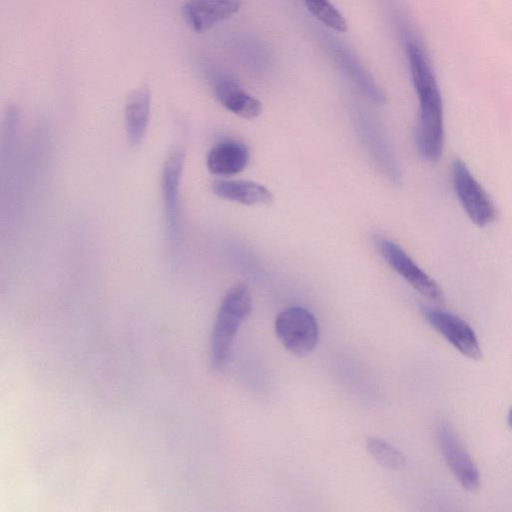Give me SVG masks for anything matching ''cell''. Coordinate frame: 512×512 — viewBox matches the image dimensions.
<instances>
[{"mask_svg":"<svg viewBox=\"0 0 512 512\" xmlns=\"http://www.w3.org/2000/svg\"><path fill=\"white\" fill-rule=\"evenodd\" d=\"M275 333L282 345L292 354L303 357L311 353L319 337L318 322L303 307H289L275 320Z\"/></svg>","mask_w":512,"mask_h":512,"instance_id":"cell-3","label":"cell"},{"mask_svg":"<svg viewBox=\"0 0 512 512\" xmlns=\"http://www.w3.org/2000/svg\"><path fill=\"white\" fill-rule=\"evenodd\" d=\"M366 447L369 454L387 469L399 470L405 465L404 455L384 440L371 437L367 439Z\"/></svg>","mask_w":512,"mask_h":512,"instance_id":"cell-16","label":"cell"},{"mask_svg":"<svg viewBox=\"0 0 512 512\" xmlns=\"http://www.w3.org/2000/svg\"><path fill=\"white\" fill-rule=\"evenodd\" d=\"M242 0H188L182 7L189 27L203 33L231 18L241 8Z\"/></svg>","mask_w":512,"mask_h":512,"instance_id":"cell-9","label":"cell"},{"mask_svg":"<svg viewBox=\"0 0 512 512\" xmlns=\"http://www.w3.org/2000/svg\"><path fill=\"white\" fill-rule=\"evenodd\" d=\"M151 95L147 85L136 88L127 98L124 118L127 139L132 146L139 145L146 133L150 115Z\"/></svg>","mask_w":512,"mask_h":512,"instance_id":"cell-12","label":"cell"},{"mask_svg":"<svg viewBox=\"0 0 512 512\" xmlns=\"http://www.w3.org/2000/svg\"><path fill=\"white\" fill-rule=\"evenodd\" d=\"M185 154L182 148H172L162 168V198L167 235L172 245L180 239L179 185L184 166Z\"/></svg>","mask_w":512,"mask_h":512,"instance_id":"cell-7","label":"cell"},{"mask_svg":"<svg viewBox=\"0 0 512 512\" xmlns=\"http://www.w3.org/2000/svg\"><path fill=\"white\" fill-rule=\"evenodd\" d=\"M212 83L217 100L227 110L246 119H254L261 114V102L243 91L237 81L230 76L214 74Z\"/></svg>","mask_w":512,"mask_h":512,"instance_id":"cell-10","label":"cell"},{"mask_svg":"<svg viewBox=\"0 0 512 512\" xmlns=\"http://www.w3.org/2000/svg\"><path fill=\"white\" fill-rule=\"evenodd\" d=\"M421 311L429 325L466 357L479 360L482 349L472 327L461 317L435 307L422 306Z\"/></svg>","mask_w":512,"mask_h":512,"instance_id":"cell-6","label":"cell"},{"mask_svg":"<svg viewBox=\"0 0 512 512\" xmlns=\"http://www.w3.org/2000/svg\"><path fill=\"white\" fill-rule=\"evenodd\" d=\"M309 12L323 25L337 31L346 32L347 22L329 0H304Z\"/></svg>","mask_w":512,"mask_h":512,"instance_id":"cell-15","label":"cell"},{"mask_svg":"<svg viewBox=\"0 0 512 512\" xmlns=\"http://www.w3.org/2000/svg\"><path fill=\"white\" fill-rule=\"evenodd\" d=\"M436 435L440 450L454 476L466 490H477L480 486L479 470L452 426L447 421H440Z\"/></svg>","mask_w":512,"mask_h":512,"instance_id":"cell-8","label":"cell"},{"mask_svg":"<svg viewBox=\"0 0 512 512\" xmlns=\"http://www.w3.org/2000/svg\"><path fill=\"white\" fill-rule=\"evenodd\" d=\"M508 425L510 426V428H512V406L508 413Z\"/></svg>","mask_w":512,"mask_h":512,"instance_id":"cell-17","label":"cell"},{"mask_svg":"<svg viewBox=\"0 0 512 512\" xmlns=\"http://www.w3.org/2000/svg\"><path fill=\"white\" fill-rule=\"evenodd\" d=\"M451 173L457 197L470 220L479 227L491 224L497 214L494 203L467 165L457 158Z\"/></svg>","mask_w":512,"mask_h":512,"instance_id":"cell-4","label":"cell"},{"mask_svg":"<svg viewBox=\"0 0 512 512\" xmlns=\"http://www.w3.org/2000/svg\"><path fill=\"white\" fill-rule=\"evenodd\" d=\"M212 190L221 198L245 205L273 202V194L266 187L251 181L217 180Z\"/></svg>","mask_w":512,"mask_h":512,"instance_id":"cell-14","label":"cell"},{"mask_svg":"<svg viewBox=\"0 0 512 512\" xmlns=\"http://www.w3.org/2000/svg\"><path fill=\"white\" fill-rule=\"evenodd\" d=\"M374 242L386 262L415 290L435 302L443 301V293L437 282L425 273L398 244L380 236H376Z\"/></svg>","mask_w":512,"mask_h":512,"instance_id":"cell-5","label":"cell"},{"mask_svg":"<svg viewBox=\"0 0 512 512\" xmlns=\"http://www.w3.org/2000/svg\"><path fill=\"white\" fill-rule=\"evenodd\" d=\"M252 298L244 284L233 286L220 305L211 337V364L214 369L223 368L239 327L249 316Z\"/></svg>","mask_w":512,"mask_h":512,"instance_id":"cell-2","label":"cell"},{"mask_svg":"<svg viewBox=\"0 0 512 512\" xmlns=\"http://www.w3.org/2000/svg\"><path fill=\"white\" fill-rule=\"evenodd\" d=\"M406 55L419 101L415 129V144L419 155L430 162L437 161L444 148L443 104L440 90L423 47L407 39Z\"/></svg>","mask_w":512,"mask_h":512,"instance_id":"cell-1","label":"cell"},{"mask_svg":"<svg viewBox=\"0 0 512 512\" xmlns=\"http://www.w3.org/2000/svg\"><path fill=\"white\" fill-rule=\"evenodd\" d=\"M249 160L246 145L236 141H223L215 145L208 153V170L216 175L231 176L241 172Z\"/></svg>","mask_w":512,"mask_h":512,"instance_id":"cell-13","label":"cell"},{"mask_svg":"<svg viewBox=\"0 0 512 512\" xmlns=\"http://www.w3.org/2000/svg\"><path fill=\"white\" fill-rule=\"evenodd\" d=\"M328 47L337 65L358 86V89L374 102L382 103L384 95L356 55L346 45L334 41L333 38L328 42Z\"/></svg>","mask_w":512,"mask_h":512,"instance_id":"cell-11","label":"cell"}]
</instances>
